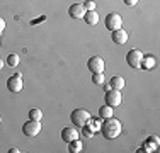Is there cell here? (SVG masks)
Returning <instances> with one entry per match:
<instances>
[{"label":"cell","instance_id":"obj_6","mask_svg":"<svg viewBox=\"0 0 160 153\" xmlns=\"http://www.w3.org/2000/svg\"><path fill=\"white\" fill-rule=\"evenodd\" d=\"M22 87H24V82H22V75L21 73H16V75L9 76V80H7V89H9V92L19 94V92L22 90Z\"/></svg>","mask_w":160,"mask_h":153},{"label":"cell","instance_id":"obj_5","mask_svg":"<svg viewBox=\"0 0 160 153\" xmlns=\"http://www.w3.org/2000/svg\"><path fill=\"white\" fill-rule=\"evenodd\" d=\"M22 133L26 136H38L41 133V121L29 119L28 122H24L22 124Z\"/></svg>","mask_w":160,"mask_h":153},{"label":"cell","instance_id":"obj_26","mask_svg":"<svg viewBox=\"0 0 160 153\" xmlns=\"http://www.w3.org/2000/svg\"><path fill=\"white\" fill-rule=\"evenodd\" d=\"M9 151H10V153H19V150H17V148H10Z\"/></svg>","mask_w":160,"mask_h":153},{"label":"cell","instance_id":"obj_3","mask_svg":"<svg viewBox=\"0 0 160 153\" xmlns=\"http://www.w3.org/2000/svg\"><path fill=\"white\" fill-rule=\"evenodd\" d=\"M143 53L140 49H129L126 53V63L131 68H140L142 67V60H143Z\"/></svg>","mask_w":160,"mask_h":153},{"label":"cell","instance_id":"obj_8","mask_svg":"<svg viewBox=\"0 0 160 153\" xmlns=\"http://www.w3.org/2000/svg\"><path fill=\"white\" fill-rule=\"evenodd\" d=\"M87 68L92 73H102L106 68V63L101 56H92V58H89V61H87Z\"/></svg>","mask_w":160,"mask_h":153},{"label":"cell","instance_id":"obj_24","mask_svg":"<svg viewBox=\"0 0 160 153\" xmlns=\"http://www.w3.org/2000/svg\"><path fill=\"white\" fill-rule=\"evenodd\" d=\"M124 3H126L128 7H133V5H136V3H138V0H123Z\"/></svg>","mask_w":160,"mask_h":153},{"label":"cell","instance_id":"obj_28","mask_svg":"<svg viewBox=\"0 0 160 153\" xmlns=\"http://www.w3.org/2000/svg\"><path fill=\"white\" fill-rule=\"evenodd\" d=\"M0 122H2V117H0Z\"/></svg>","mask_w":160,"mask_h":153},{"label":"cell","instance_id":"obj_9","mask_svg":"<svg viewBox=\"0 0 160 153\" xmlns=\"http://www.w3.org/2000/svg\"><path fill=\"white\" fill-rule=\"evenodd\" d=\"M85 7H83V3H73V5L68 7V15H70L72 19H83V15H85Z\"/></svg>","mask_w":160,"mask_h":153},{"label":"cell","instance_id":"obj_17","mask_svg":"<svg viewBox=\"0 0 160 153\" xmlns=\"http://www.w3.org/2000/svg\"><path fill=\"white\" fill-rule=\"evenodd\" d=\"M68 145V150H70V153H80L83 150V145H82V141L78 140H73V141H70V143H67Z\"/></svg>","mask_w":160,"mask_h":153},{"label":"cell","instance_id":"obj_21","mask_svg":"<svg viewBox=\"0 0 160 153\" xmlns=\"http://www.w3.org/2000/svg\"><path fill=\"white\" fill-rule=\"evenodd\" d=\"M19 61H21V58H19V55H16V53H14V55H9V58H7V63H9L12 68L17 67Z\"/></svg>","mask_w":160,"mask_h":153},{"label":"cell","instance_id":"obj_12","mask_svg":"<svg viewBox=\"0 0 160 153\" xmlns=\"http://www.w3.org/2000/svg\"><path fill=\"white\" fill-rule=\"evenodd\" d=\"M157 146H158V138L157 136H150L147 141H145L143 148L140 151H155V150H157Z\"/></svg>","mask_w":160,"mask_h":153},{"label":"cell","instance_id":"obj_16","mask_svg":"<svg viewBox=\"0 0 160 153\" xmlns=\"http://www.w3.org/2000/svg\"><path fill=\"white\" fill-rule=\"evenodd\" d=\"M101 122H102V121H101V117H99V119H92V117H90V119L87 121V124H85V126L94 133V135H96L97 131H101V126H102Z\"/></svg>","mask_w":160,"mask_h":153},{"label":"cell","instance_id":"obj_23","mask_svg":"<svg viewBox=\"0 0 160 153\" xmlns=\"http://www.w3.org/2000/svg\"><path fill=\"white\" fill-rule=\"evenodd\" d=\"M82 133H83V135H85L87 138H92V136H96V135H94V133L90 131L89 128H87V126H83V128H82Z\"/></svg>","mask_w":160,"mask_h":153},{"label":"cell","instance_id":"obj_15","mask_svg":"<svg viewBox=\"0 0 160 153\" xmlns=\"http://www.w3.org/2000/svg\"><path fill=\"white\" fill-rule=\"evenodd\" d=\"M124 78L123 76H112L111 80H109V85H111V89L114 90H123V87H124Z\"/></svg>","mask_w":160,"mask_h":153},{"label":"cell","instance_id":"obj_18","mask_svg":"<svg viewBox=\"0 0 160 153\" xmlns=\"http://www.w3.org/2000/svg\"><path fill=\"white\" fill-rule=\"evenodd\" d=\"M111 116H112V107H109L108 104L99 109V117H101V119H108V117H111Z\"/></svg>","mask_w":160,"mask_h":153},{"label":"cell","instance_id":"obj_20","mask_svg":"<svg viewBox=\"0 0 160 153\" xmlns=\"http://www.w3.org/2000/svg\"><path fill=\"white\" fill-rule=\"evenodd\" d=\"M92 82L96 83V85H102V83L106 82V78H104V72H102V73H92Z\"/></svg>","mask_w":160,"mask_h":153},{"label":"cell","instance_id":"obj_7","mask_svg":"<svg viewBox=\"0 0 160 153\" xmlns=\"http://www.w3.org/2000/svg\"><path fill=\"white\" fill-rule=\"evenodd\" d=\"M121 26H123V17H121L118 12H111L108 14V17H106V27L109 31H116L119 29Z\"/></svg>","mask_w":160,"mask_h":153},{"label":"cell","instance_id":"obj_1","mask_svg":"<svg viewBox=\"0 0 160 153\" xmlns=\"http://www.w3.org/2000/svg\"><path fill=\"white\" fill-rule=\"evenodd\" d=\"M121 131H123V124H121L119 119H116V117H108V119H104L101 126V133L104 138H108V140H114V138H118L121 135Z\"/></svg>","mask_w":160,"mask_h":153},{"label":"cell","instance_id":"obj_25","mask_svg":"<svg viewBox=\"0 0 160 153\" xmlns=\"http://www.w3.org/2000/svg\"><path fill=\"white\" fill-rule=\"evenodd\" d=\"M3 31H5V21H3L2 17H0V34H2Z\"/></svg>","mask_w":160,"mask_h":153},{"label":"cell","instance_id":"obj_10","mask_svg":"<svg viewBox=\"0 0 160 153\" xmlns=\"http://www.w3.org/2000/svg\"><path fill=\"white\" fill-rule=\"evenodd\" d=\"M80 135H78V131L75 128H70V126H67V128H63L62 129V140L65 141V143H70V141H73V140H77Z\"/></svg>","mask_w":160,"mask_h":153},{"label":"cell","instance_id":"obj_2","mask_svg":"<svg viewBox=\"0 0 160 153\" xmlns=\"http://www.w3.org/2000/svg\"><path fill=\"white\" fill-rule=\"evenodd\" d=\"M90 112L87 109H75L73 112H72V116H70V121L73 122V126H77V128H83V126L87 124V121L90 119Z\"/></svg>","mask_w":160,"mask_h":153},{"label":"cell","instance_id":"obj_19","mask_svg":"<svg viewBox=\"0 0 160 153\" xmlns=\"http://www.w3.org/2000/svg\"><path fill=\"white\" fill-rule=\"evenodd\" d=\"M29 119H34V121H41V119H43V112H41V109L32 107V109L29 111Z\"/></svg>","mask_w":160,"mask_h":153},{"label":"cell","instance_id":"obj_14","mask_svg":"<svg viewBox=\"0 0 160 153\" xmlns=\"http://www.w3.org/2000/svg\"><path fill=\"white\" fill-rule=\"evenodd\" d=\"M155 65H157V60L153 58V56H143V60H142V67L140 68H145V70H153L155 68Z\"/></svg>","mask_w":160,"mask_h":153},{"label":"cell","instance_id":"obj_11","mask_svg":"<svg viewBox=\"0 0 160 153\" xmlns=\"http://www.w3.org/2000/svg\"><path fill=\"white\" fill-rule=\"evenodd\" d=\"M112 41H114L116 44H124V43L128 41V32H126L123 27L112 31Z\"/></svg>","mask_w":160,"mask_h":153},{"label":"cell","instance_id":"obj_4","mask_svg":"<svg viewBox=\"0 0 160 153\" xmlns=\"http://www.w3.org/2000/svg\"><path fill=\"white\" fill-rule=\"evenodd\" d=\"M104 101H106V104H108L109 107H118V106H121V102H123V95H121V90H108L106 92V95H104Z\"/></svg>","mask_w":160,"mask_h":153},{"label":"cell","instance_id":"obj_27","mask_svg":"<svg viewBox=\"0 0 160 153\" xmlns=\"http://www.w3.org/2000/svg\"><path fill=\"white\" fill-rule=\"evenodd\" d=\"M2 68H3V61L0 60V70H2Z\"/></svg>","mask_w":160,"mask_h":153},{"label":"cell","instance_id":"obj_22","mask_svg":"<svg viewBox=\"0 0 160 153\" xmlns=\"http://www.w3.org/2000/svg\"><path fill=\"white\" fill-rule=\"evenodd\" d=\"M83 7H85V10H96V2L94 0H85Z\"/></svg>","mask_w":160,"mask_h":153},{"label":"cell","instance_id":"obj_13","mask_svg":"<svg viewBox=\"0 0 160 153\" xmlns=\"http://www.w3.org/2000/svg\"><path fill=\"white\" fill-rule=\"evenodd\" d=\"M83 21H85L89 26H97V22H99V14L96 12V10H87L85 15H83Z\"/></svg>","mask_w":160,"mask_h":153}]
</instances>
